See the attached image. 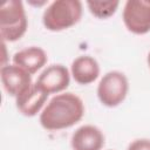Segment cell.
<instances>
[{"instance_id":"cell-1","label":"cell","mask_w":150,"mask_h":150,"mask_svg":"<svg viewBox=\"0 0 150 150\" xmlns=\"http://www.w3.org/2000/svg\"><path fill=\"white\" fill-rule=\"evenodd\" d=\"M84 115V105L81 97L73 93L57 94L49 100L39 121L43 129L54 131L75 125Z\"/></svg>"},{"instance_id":"cell-2","label":"cell","mask_w":150,"mask_h":150,"mask_svg":"<svg viewBox=\"0 0 150 150\" xmlns=\"http://www.w3.org/2000/svg\"><path fill=\"white\" fill-rule=\"evenodd\" d=\"M83 6L79 0H55L42 14V23L50 32H61L76 25L82 16Z\"/></svg>"},{"instance_id":"cell-3","label":"cell","mask_w":150,"mask_h":150,"mask_svg":"<svg viewBox=\"0 0 150 150\" xmlns=\"http://www.w3.org/2000/svg\"><path fill=\"white\" fill-rule=\"evenodd\" d=\"M28 27L23 2L20 0L5 1L0 8V35L4 42L20 40Z\"/></svg>"},{"instance_id":"cell-4","label":"cell","mask_w":150,"mask_h":150,"mask_svg":"<svg viewBox=\"0 0 150 150\" xmlns=\"http://www.w3.org/2000/svg\"><path fill=\"white\" fill-rule=\"evenodd\" d=\"M128 90L129 82L127 76L118 70H111L104 74L100 80L97 97L103 105L114 108L125 100Z\"/></svg>"},{"instance_id":"cell-5","label":"cell","mask_w":150,"mask_h":150,"mask_svg":"<svg viewBox=\"0 0 150 150\" xmlns=\"http://www.w3.org/2000/svg\"><path fill=\"white\" fill-rule=\"evenodd\" d=\"M123 23L134 34L143 35L150 32V1L128 0L123 8Z\"/></svg>"},{"instance_id":"cell-6","label":"cell","mask_w":150,"mask_h":150,"mask_svg":"<svg viewBox=\"0 0 150 150\" xmlns=\"http://www.w3.org/2000/svg\"><path fill=\"white\" fill-rule=\"evenodd\" d=\"M0 77L4 89L14 98L23 95L33 86L32 75L14 63L2 66L0 69Z\"/></svg>"},{"instance_id":"cell-7","label":"cell","mask_w":150,"mask_h":150,"mask_svg":"<svg viewBox=\"0 0 150 150\" xmlns=\"http://www.w3.org/2000/svg\"><path fill=\"white\" fill-rule=\"evenodd\" d=\"M42 90L49 94H59L68 88L70 83V74L63 64H52L47 67L35 82Z\"/></svg>"},{"instance_id":"cell-8","label":"cell","mask_w":150,"mask_h":150,"mask_svg":"<svg viewBox=\"0 0 150 150\" xmlns=\"http://www.w3.org/2000/svg\"><path fill=\"white\" fill-rule=\"evenodd\" d=\"M70 145L73 150H101L104 145V135L97 127L84 124L73 132Z\"/></svg>"},{"instance_id":"cell-9","label":"cell","mask_w":150,"mask_h":150,"mask_svg":"<svg viewBox=\"0 0 150 150\" xmlns=\"http://www.w3.org/2000/svg\"><path fill=\"white\" fill-rule=\"evenodd\" d=\"M47 60L46 52L36 46L20 49L13 55V63L28 71L30 75L40 70L47 63Z\"/></svg>"},{"instance_id":"cell-10","label":"cell","mask_w":150,"mask_h":150,"mask_svg":"<svg viewBox=\"0 0 150 150\" xmlns=\"http://www.w3.org/2000/svg\"><path fill=\"white\" fill-rule=\"evenodd\" d=\"M70 73L75 82L79 84L86 86L93 83L100 75V66L98 62L89 56L82 55L76 57L70 66Z\"/></svg>"},{"instance_id":"cell-11","label":"cell","mask_w":150,"mask_h":150,"mask_svg":"<svg viewBox=\"0 0 150 150\" xmlns=\"http://www.w3.org/2000/svg\"><path fill=\"white\" fill-rule=\"evenodd\" d=\"M47 98L48 94L42 90L36 83H34L28 91L15 98V105L23 116L33 117L41 110Z\"/></svg>"},{"instance_id":"cell-12","label":"cell","mask_w":150,"mask_h":150,"mask_svg":"<svg viewBox=\"0 0 150 150\" xmlns=\"http://www.w3.org/2000/svg\"><path fill=\"white\" fill-rule=\"evenodd\" d=\"M89 12L97 19H108L114 15L120 6V1L117 0H108V1H98V0H89L86 2Z\"/></svg>"},{"instance_id":"cell-13","label":"cell","mask_w":150,"mask_h":150,"mask_svg":"<svg viewBox=\"0 0 150 150\" xmlns=\"http://www.w3.org/2000/svg\"><path fill=\"white\" fill-rule=\"evenodd\" d=\"M127 150H150V139L148 138H138L132 141Z\"/></svg>"},{"instance_id":"cell-14","label":"cell","mask_w":150,"mask_h":150,"mask_svg":"<svg viewBox=\"0 0 150 150\" xmlns=\"http://www.w3.org/2000/svg\"><path fill=\"white\" fill-rule=\"evenodd\" d=\"M146 61H148V64H149V68H150V52H149V54H148V59H146Z\"/></svg>"}]
</instances>
